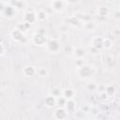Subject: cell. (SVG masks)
I'll use <instances>...</instances> for the list:
<instances>
[{
    "mask_svg": "<svg viewBox=\"0 0 120 120\" xmlns=\"http://www.w3.org/2000/svg\"><path fill=\"white\" fill-rule=\"evenodd\" d=\"M95 68L93 66L84 64L83 66H82L81 68H79L77 69V74L78 77L82 80H87L89 78H91L94 74H95Z\"/></svg>",
    "mask_w": 120,
    "mask_h": 120,
    "instance_id": "1",
    "label": "cell"
},
{
    "mask_svg": "<svg viewBox=\"0 0 120 120\" xmlns=\"http://www.w3.org/2000/svg\"><path fill=\"white\" fill-rule=\"evenodd\" d=\"M32 42L36 46H46L48 42V38L42 31H38L34 34L32 38Z\"/></svg>",
    "mask_w": 120,
    "mask_h": 120,
    "instance_id": "2",
    "label": "cell"
},
{
    "mask_svg": "<svg viewBox=\"0 0 120 120\" xmlns=\"http://www.w3.org/2000/svg\"><path fill=\"white\" fill-rule=\"evenodd\" d=\"M47 51L51 53H56L60 51L61 49V43L60 40L57 38H51L48 39V42L46 44Z\"/></svg>",
    "mask_w": 120,
    "mask_h": 120,
    "instance_id": "3",
    "label": "cell"
},
{
    "mask_svg": "<svg viewBox=\"0 0 120 120\" xmlns=\"http://www.w3.org/2000/svg\"><path fill=\"white\" fill-rule=\"evenodd\" d=\"M68 3L66 1H62V0H53V1H51L50 2V6H51V8L55 11V12H63L66 8V5Z\"/></svg>",
    "mask_w": 120,
    "mask_h": 120,
    "instance_id": "4",
    "label": "cell"
},
{
    "mask_svg": "<svg viewBox=\"0 0 120 120\" xmlns=\"http://www.w3.org/2000/svg\"><path fill=\"white\" fill-rule=\"evenodd\" d=\"M68 116V112L64 107H58L53 112V118L56 120H65Z\"/></svg>",
    "mask_w": 120,
    "mask_h": 120,
    "instance_id": "5",
    "label": "cell"
},
{
    "mask_svg": "<svg viewBox=\"0 0 120 120\" xmlns=\"http://www.w3.org/2000/svg\"><path fill=\"white\" fill-rule=\"evenodd\" d=\"M23 22L32 24L37 22V14L33 9H28L23 15Z\"/></svg>",
    "mask_w": 120,
    "mask_h": 120,
    "instance_id": "6",
    "label": "cell"
},
{
    "mask_svg": "<svg viewBox=\"0 0 120 120\" xmlns=\"http://www.w3.org/2000/svg\"><path fill=\"white\" fill-rule=\"evenodd\" d=\"M10 37H11V38H12L13 40H15V41H17V42H19V43H22V42L25 40L24 34L22 33L21 31H19V30L16 29V28L11 31Z\"/></svg>",
    "mask_w": 120,
    "mask_h": 120,
    "instance_id": "7",
    "label": "cell"
},
{
    "mask_svg": "<svg viewBox=\"0 0 120 120\" xmlns=\"http://www.w3.org/2000/svg\"><path fill=\"white\" fill-rule=\"evenodd\" d=\"M72 54L74 55V57L76 59H83L85 57V55L87 54V52H86V50L84 48L78 46V47H74Z\"/></svg>",
    "mask_w": 120,
    "mask_h": 120,
    "instance_id": "8",
    "label": "cell"
},
{
    "mask_svg": "<svg viewBox=\"0 0 120 120\" xmlns=\"http://www.w3.org/2000/svg\"><path fill=\"white\" fill-rule=\"evenodd\" d=\"M102 41H103V38H100V37H94L92 39H91V48L97 50L98 52L99 50L102 49Z\"/></svg>",
    "mask_w": 120,
    "mask_h": 120,
    "instance_id": "9",
    "label": "cell"
},
{
    "mask_svg": "<svg viewBox=\"0 0 120 120\" xmlns=\"http://www.w3.org/2000/svg\"><path fill=\"white\" fill-rule=\"evenodd\" d=\"M44 104L45 106H47L48 108H52L56 105V98L53 97L52 95H48L45 99H44Z\"/></svg>",
    "mask_w": 120,
    "mask_h": 120,
    "instance_id": "10",
    "label": "cell"
},
{
    "mask_svg": "<svg viewBox=\"0 0 120 120\" xmlns=\"http://www.w3.org/2000/svg\"><path fill=\"white\" fill-rule=\"evenodd\" d=\"M67 22H68V23L69 25H71L72 27H78V26L82 23L81 20H80L76 15L69 16V17L67 19Z\"/></svg>",
    "mask_w": 120,
    "mask_h": 120,
    "instance_id": "11",
    "label": "cell"
},
{
    "mask_svg": "<svg viewBox=\"0 0 120 120\" xmlns=\"http://www.w3.org/2000/svg\"><path fill=\"white\" fill-rule=\"evenodd\" d=\"M109 8L106 7V6H100L97 8V15L98 17H102V18H105L109 15Z\"/></svg>",
    "mask_w": 120,
    "mask_h": 120,
    "instance_id": "12",
    "label": "cell"
},
{
    "mask_svg": "<svg viewBox=\"0 0 120 120\" xmlns=\"http://www.w3.org/2000/svg\"><path fill=\"white\" fill-rule=\"evenodd\" d=\"M22 73L26 77H31L37 73V68L33 66H26L22 68Z\"/></svg>",
    "mask_w": 120,
    "mask_h": 120,
    "instance_id": "13",
    "label": "cell"
},
{
    "mask_svg": "<svg viewBox=\"0 0 120 120\" xmlns=\"http://www.w3.org/2000/svg\"><path fill=\"white\" fill-rule=\"evenodd\" d=\"M36 14H37V21H39V22H44L49 17L48 12L44 9H39L38 11L36 12Z\"/></svg>",
    "mask_w": 120,
    "mask_h": 120,
    "instance_id": "14",
    "label": "cell"
},
{
    "mask_svg": "<svg viewBox=\"0 0 120 120\" xmlns=\"http://www.w3.org/2000/svg\"><path fill=\"white\" fill-rule=\"evenodd\" d=\"M15 10H16V9H15L13 7H11L10 5H8L7 7L4 8V11H3V13H4L5 16H7V17H8V18H11V17L14 16Z\"/></svg>",
    "mask_w": 120,
    "mask_h": 120,
    "instance_id": "15",
    "label": "cell"
},
{
    "mask_svg": "<svg viewBox=\"0 0 120 120\" xmlns=\"http://www.w3.org/2000/svg\"><path fill=\"white\" fill-rule=\"evenodd\" d=\"M74 95H75V92L72 89H70V88H67V89H64L62 91V96L66 99H71V98H73Z\"/></svg>",
    "mask_w": 120,
    "mask_h": 120,
    "instance_id": "16",
    "label": "cell"
},
{
    "mask_svg": "<svg viewBox=\"0 0 120 120\" xmlns=\"http://www.w3.org/2000/svg\"><path fill=\"white\" fill-rule=\"evenodd\" d=\"M30 28V24L25 22H19L16 26V29H18L19 31H21L22 33H25L26 31H28V29Z\"/></svg>",
    "mask_w": 120,
    "mask_h": 120,
    "instance_id": "17",
    "label": "cell"
},
{
    "mask_svg": "<svg viewBox=\"0 0 120 120\" xmlns=\"http://www.w3.org/2000/svg\"><path fill=\"white\" fill-rule=\"evenodd\" d=\"M75 107H76V103H75V101L73 100V98H71V99H67V102H66V105H65L64 108H65L68 112L74 111Z\"/></svg>",
    "mask_w": 120,
    "mask_h": 120,
    "instance_id": "18",
    "label": "cell"
},
{
    "mask_svg": "<svg viewBox=\"0 0 120 120\" xmlns=\"http://www.w3.org/2000/svg\"><path fill=\"white\" fill-rule=\"evenodd\" d=\"M83 27L85 30L92 32V31H95V29L97 28V24L92 21H86L83 22Z\"/></svg>",
    "mask_w": 120,
    "mask_h": 120,
    "instance_id": "19",
    "label": "cell"
},
{
    "mask_svg": "<svg viewBox=\"0 0 120 120\" xmlns=\"http://www.w3.org/2000/svg\"><path fill=\"white\" fill-rule=\"evenodd\" d=\"M104 92L108 97H112L115 93V87L113 85H107L104 89Z\"/></svg>",
    "mask_w": 120,
    "mask_h": 120,
    "instance_id": "20",
    "label": "cell"
},
{
    "mask_svg": "<svg viewBox=\"0 0 120 120\" xmlns=\"http://www.w3.org/2000/svg\"><path fill=\"white\" fill-rule=\"evenodd\" d=\"M112 45V41L111 38H103V41H102V48H105V49H110Z\"/></svg>",
    "mask_w": 120,
    "mask_h": 120,
    "instance_id": "21",
    "label": "cell"
},
{
    "mask_svg": "<svg viewBox=\"0 0 120 120\" xmlns=\"http://www.w3.org/2000/svg\"><path fill=\"white\" fill-rule=\"evenodd\" d=\"M73 50H74V46L70 45V44H66L63 47V51L67 53V54H72L73 53Z\"/></svg>",
    "mask_w": 120,
    "mask_h": 120,
    "instance_id": "22",
    "label": "cell"
},
{
    "mask_svg": "<svg viewBox=\"0 0 120 120\" xmlns=\"http://www.w3.org/2000/svg\"><path fill=\"white\" fill-rule=\"evenodd\" d=\"M37 74L39 77H46L48 75V70L45 68H39L37 69Z\"/></svg>",
    "mask_w": 120,
    "mask_h": 120,
    "instance_id": "23",
    "label": "cell"
},
{
    "mask_svg": "<svg viewBox=\"0 0 120 120\" xmlns=\"http://www.w3.org/2000/svg\"><path fill=\"white\" fill-rule=\"evenodd\" d=\"M66 102H67V99L63 96H60V97L56 98V103L58 105H60V107H65Z\"/></svg>",
    "mask_w": 120,
    "mask_h": 120,
    "instance_id": "24",
    "label": "cell"
},
{
    "mask_svg": "<svg viewBox=\"0 0 120 120\" xmlns=\"http://www.w3.org/2000/svg\"><path fill=\"white\" fill-rule=\"evenodd\" d=\"M86 87H87V89L90 90V91H95V90H97L98 85H97L96 83H94V82H88L87 85H86Z\"/></svg>",
    "mask_w": 120,
    "mask_h": 120,
    "instance_id": "25",
    "label": "cell"
},
{
    "mask_svg": "<svg viewBox=\"0 0 120 120\" xmlns=\"http://www.w3.org/2000/svg\"><path fill=\"white\" fill-rule=\"evenodd\" d=\"M61 94H62V91H61L60 89H58V88H53V90H52V92L51 95H52V96L55 97V98H58V97H60V96H62Z\"/></svg>",
    "mask_w": 120,
    "mask_h": 120,
    "instance_id": "26",
    "label": "cell"
},
{
    "mask_svg": "<svg viewBox=\"0 0 120 120\" xmlns=\"http://www.w3.org/2000/svg\"><path fill=\"white\" fill-rule=\"evenodd\" d=\"M84 64H85V63H84L83 59H75V66H76L77 68H81V67L83 66Z\"/></svg>",
    "mask_w": 120,
    "mask_h": 120,
    "instance_id": "27",
    "label": "cell"
},
{
    "mask_svg": "<svg viewBox=\"0 0 120 120\" xmlns=\"http://www.w3.org/2000/svg\"><path fill=\"white\" fill-rule=\"evenodd\" d=\"M5 52H6L5 46L3 45V43H1V42H0V56L4 55V54H5Z\"/></svg>",
    "mask_w": 120,
    "mask_h": 120,
    "instance_id": "28",
    "label": "cell"
},
{
    "mask_svg": "<svg viewBox=\"0 0 120 120\" xmlns=\"http://www.w3.org/2000/svg\"><path fill=\"white\" fill-rule=\"evenodd\" d=\"M115 18H116V19H119V12H118V11L115 13Z\"/></svg>",
    "mask_w": 120,
    "mask_h": 120,
    "instance_id": "29",
    "label": "cell"
},
{
    "mask_svg": "<svg viewBox=\"0 0 120 120\" xmlns=\"http://www.w3.org/2000/svg\"><path fill=\"white\" fill-rule=\"evenodd\" d=\"M0 120H2V119H1V118H0Z\"/></svg>",
    "mask_w": 120,
    "mask_h": 120,
    "instance_id": "30",
    "label": "cell"
},
{
    "mask_svg": "<svg viewBox=\"0 0 120 120\" xmlns=\"http://www.w3.org/2000/svg\"><path fill=\"white\" fill-rule=\"evenodd\" d=\"M90 120H93V119H90Z\"/></svg>",
    "mask_w": 120,
    "mask_h": 120,
    "instance_id": "31",
    "label": "cell"
}]
</instances>
